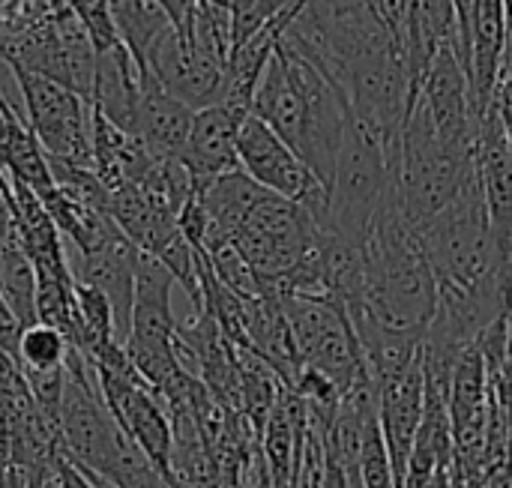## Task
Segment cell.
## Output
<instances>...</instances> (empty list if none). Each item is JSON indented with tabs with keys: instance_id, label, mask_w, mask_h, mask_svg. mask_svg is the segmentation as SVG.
Masks as SVG:
<instances>
[{
	"instance_id": "cell-16",
	"label": "cell",
	"mask_w": 512,
	"mask_h": 488,
	"mask_svg": "<svg viewBox=\"0 0 512 488\" xmlns=\"http://www.w3.org/2000/svg\"><path fill=\"white\" fill-rule=\"evenodd\" d=\"M0 294L24 327L36 324V267L21 240L0 246Z\"/></svg>"
},
{
	"instance_id": "cell-11",
	"label": "cell",
	"mask_w": 512,
	"mask_h": 488,
	"mask_svg": "<svg viewBox=\"0 0 512 488\" xmlns=\"http://www.w3.org/2000/svg\"><path fill=\"white\" fill-rule=\"evenodd\" d=\"M141 75L144 66L132 57V51L123 42H114L111 48L96 54V81L90 105L123 132H132L135 126Z\"/></svg>"
},
{
	"instance_id": "cell-20",
	"label": "cell",
	"mask_w": 512,
	"mask_h": 488,
	"mask_svg": "<svg viewBox=\"0 0 512 488\" xmlns=\"http://www.w3.org/2000/svg\"><path fill=\"white\" fill-rule=\"evenodd\" d=\"M369 3L378 12V18L390 27V33L402 39V0H369Z\"/></svg>"
},
{
	"instance_id": "cell-3",
	"label": "cell",
	"mask_w": 512,
	"mask_h": 488,
	"mask_svg": "<svg viewBox=\"0 0 512 488\" xmlns=\"http://www.w3.org/2000/svg\"><path fill=\"white\" fill-rule=\"evenodd\" d=\"M396 168L399 162L387 153L378 132L369 129L360 117L348 114L321 231L366 243L372 219L396 180Z\"/></svg>"
},
{
	"instance_id": "cell-22",
	"label": "cell",
	"mask_w": 512,
	"mask_h": 488,
	"mask_svg": "<svg viewBox=\"0 0 512 488\" xmlns=\"http://www.w3.org/2000/svg\"><path fill=\"white\" fill-rule=\"evenodd\" d=\"M219 488H240L237 474H234V471H222V483H219Z\"/></svg>"
},
{
	"instance_id": "cell-4",
	"label": "cell",
	"mask_w": 512,
	"mask_h": 488,
	"mask_svg": "<svg viewBox=\"0 0 512 488\" xmlns=\"http://www.w3.org/2000/svg\"><path fill=\"white\" fill-rule=\"evenodd\" d=\"M9 72L15 75V84L24 99L27 123L36 132L45 156L51 162L93 168L90 102L51 78L24 69H9Z\"/></svg>"
},
{
	"instance_id": "cell-13",
	"label": "cell",
	"mask_w": 512,
	"mask_h": 488,
	"mask_svg": "<svg viewBox=\"0 0 512 488\" xmlns=\"http://www.w3.org/2000/svg\"><path fill=\"white\" fill-rule=\"evenodd\" d=\"M0 168L9 177L27 183L36 195L54 186L48 156L36 132L30 129L27 117L15 111L3 96H0Z\"/></svg>"
},
{
	"instance_id": "cell-2",
	"label": "cell",
	"mask_w": 512,
	"mask_h": 488,
	"mask_svg": "<svg viewBox=\"0 0 512 488\" xmlns=\"http://www.w3.org/2000/svg\"><path fill=\"white\" fill-rule=\"evenodd\" d=\"M477 174V150L462 153L450 147L423 102L417 99L399 144V168H396V186L402 198V210L414 228L438 216L444 207H450L459 192L474 180Z\"/></svg>"
},
{
	"instance_id": "cell-6",
	"label": "cell",
	"mask_w": 512,
	"mask_h": 488,
	"mask_svg": "<svg viewBox=\"0 0 512 488\" xmlns=\"http://www.w3.org/2000/svg\"><path fill=\"white\" fill-rule=\"evenodd\" d=\"M144 69L183 105L201 111L225 96V63L168 27L144 54Z\"/></svg>"
},
{
	"instance_id": "cell-12",
	"label": "cell",
	"mask_w": 512,
	"mask_h": 488,
	"mask_svg": "<svg viewBox=\"0 0 512 488\" xmlns=\"http://www.w3.org/2000/svg\"><path fill=\"white\" fill-rule=\"evenodd\" d=\"M111 417H114L117 426L138 444V450L153 462V468L168 480L174 432H171L168 411H165L162 399L156 396V390H150L147 384L135 387V390L111 411Z\"/></svg>"
},
{
	"instance_id": "cell-14",
	"label": "cell",
	"mask_w": 512,
	"mask_h": 488,
	"mask_svg": "<svg viewBox=\"0 0 512 488\" xmlns=\"http://www.w3.org/2000/svg\"><path fill=\"white\" fill-rule=\"evenodd\" d=\"M267 192L270 189L255 183L243 168L219 174L210 183H204L201 189H195V195L201 198V204L210 216V231H216L222 237H231Z\"/></svg>"
},
{
	"instance_id": "cell-15",
	"label": "cell",
	"mask_w": 512,
	"mask_h": 488,
	"mask_svg": "<svg viewBox=\"0 0 512 488\" xmlns=\"http://www.w3.org/2000/svg\"><path fill=\"white\" fill-rule=\"evenodd\" d=\"M108 9H111V24H114L117 39L132 51V57L141 66H144L147 48L168 27H174L153 0H108Z\"/></svg>"
},
{
	"instance_id": "cell-18",
	"label": "cell",
	"mask_w": 512,
	"mask_h": 488,
	"mask_svg": "<svg viewBox=\"0 0 512 488\" xmlns=\"http://www.w3.org/2000/svg\"><path fill=\"white\" fill-rule=\"evenodd\" d=\"M489 108L495 111L498 123L504 126L507 138L512 141V75H507V78H501V81H498V87H495V96H492Z\"/></svg>"
},
{
	"instance_id": "cell-17",
	"label": "cell",
	"mask_w": 512,
	"mask_h": 488,
	"mask_svg": "<svg viewBox=\"0 0 512 488\" xmlns=\"http://www.w3.org/2000/svg\"><path fill=\"white\" fill-rule=\"evenodd\" d=\"M69 342L60 330L48 324H30L21 330L18 339V366L24 372H45V369H60L66 360Z\"/></svg>"
},
{
	"instance_id": "cell-19",
	"label": "cell",
	"mask_w": 512,
	"mask_h": 488,
	"mask_svg": "<svg viewBox=\"0 0 512 488\" xmlns=\"http://www.w3.org/2000/svg\"><path fill=\"white\" fill-rule=\"evenodd\" d=\"M165 15H168V21L174 24V30L180 33V36H186V30H189V21H192V15H195V3L198 0H153Z\"/></svg>"
},
{
	"instance_id": "cell-5",
	"label": "cell",
	"mask_w": 512,
	"mask_h": 488,
	"mask_svg": "<svg viewBox=\"0 0 512 488\" xmlns=\"http://www.w3.org/2000/svg\"><path fill=\"white\" fill-rule=\"evenodd\" d=\"M237 159L240 168L261 183L264 189L297 201L306 207L318 228L327 216V186L312 174V168L255 114H246V120L237 129Z\"/></svg>"
},
{
	"instance_id": "cell-9",
	"label": "cell",
	"mask_w": 512,
	"mask_h": 488,
	"mask_svg": "<svg viewBox=\"0 0 512 488\" xmlns=\"http://www.w3.org/2000/svg\"><path fill=\"white\" fill-rule=\"evenodd\" d=\"M243 120H246V114H237L225 102H216V105L195 111L192 132H189L186 150L180 156L183 165L189 168L192 180H195V189H201L204 183H210L219 174L240 168L237 129Z\"/></svg>"
},
{
	"instance_id": "cell-7",
	"label": "cell",
	"mask_w": 512,
	"mask_h": 488,
	"mask_svg": "<svg viewBox=\"0 0 512 488\" xmlns=\"http://www.w3.org/2000/svg\"><path fill=\"white\" fill-rule=\"evenodd\" d=\"M378 426L390 453L396 488H402L408 459L417 444V432L423 423V405H426V372H423V354L399 375L381 381L378 387Z\"/></svg>"
},
{
	"instance_id": "cell-8",
	"label": "cell",
	"mask_w": 512,
	"mask_h": 488,
	"mask_svg": "<svg viewBox=\"0 0 512 488\" xmlns=\"http://www.w3.org/2000/svg\"><path fill=\"white\" fill-rule=\"evenodd\" d=\"M135 264H138V249L123 237L120 228L111 237H105L96 249L75 252V261L69 264L75 282H84V285L102 291L111 300V309H114V339L120 345L126 342L129 321H132Z\"/></svg>"
},
{
	"instance_id": "cell-21",
	"label": "cell",
	"mask_w": 512,
	"mask_h": 488,
	"mask_svg": "<svg viewBox=\"0 0 512 488\" xmlns=\"http://www.w3.org/2000/svg\"><path fill=\"white\" fill-rule=\"evenodd\" d=\"M21 483H24V488H63L57 471H54V462L42 465V468H33V471H24Z\"/></svg>"
},
{
	"instance_id": "cell-10",
	"label": "cell",
	"mask_w": 512,
	"mask_h": 488,
	"mask_svg": "<svg viewBox=\"0 0 512 488\" xmlns=\"http://www.w3.org/2000/svg\"><path fill=\"white\" fill-rule=\"evenodd\" d=\"M192 120H195V111L183 105L180 99H174L144 69L132 135H138L156 159H180L192 132Z\"/></svg>"
},
{
	"instance_id": "cell-1",
	"label": "cell",
	"mask_w": 512,
	"mask_h": 488,
	"mask_svg": "<svg viewBox=\"0 0 512 488\" xmlns=\"http://www.w3.org/2000/svg\"><path fill=\"white\" fill-rule=\"evenodd\" d=\"M363 258V309L393 333L426 339V330L438 312V279L423 252L417 228L402 210L396 180L372 219Z\"/></svg>"
}]
</instances>
